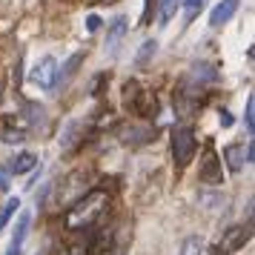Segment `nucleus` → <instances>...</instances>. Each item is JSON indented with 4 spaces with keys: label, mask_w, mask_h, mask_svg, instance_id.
Segmentation results:
<instances>
[{
    "label": "nucleus",
    "mask_w": 255,
    "mask_h": 255,
    "mask_svg": "<svg viewBox=\"0 0 255 255\" xmlns=\"http://www.w3.org/2000/svg\"><path fill=\"white\" fill-rule=\"evenodd\" d=\"M106 204H109V195H106L104 189H89V192L78 198V201L72 204V209L66 212V218H63L66 230H86V227H92L95 221L104 215Z\"/></svg>",
    "instance_id": "nucleus-1"
},
{
    "label": "nucleus",
    "mask_w": 255,
    "mask_h": 255,
    "mask_svg": "<svg viewBox=\"0 0 255 255\" xmlns=\"http://www.w3.org/2000/svg\"><path fill=\"white\" fill-rule=\"evenodd\" d=\"M198 149V138L192 127H175L172 129V161L178 169L189 166V161L195 158Z\"/></svg>",
    "instance_id": "nucleus-2"
},
{
    "label": "nucleus",
    "mask_w": 255,
    "mask_h": 255,
    "mask_svg": "<svg viewBox=\"0 0 255 255\" xmlns=\"http://www.w3.org/2000/svg\"><path fill=\"white\" fill-rule=\"evenodd\" d=\"M32 83L43 92H55V86H58V60L52 55L37 60V66L32 69Z\"/></svg>",
    "instance_id": "nucleus-3"
},
{
    "label": "nucleus",
    "mask_w": 255,
    "mask_h": 255,
    "mask_svg": "<svg viewBox=\"0 0 255 255\" xmlns=\"http://www.w3.org/2000/svg\"><path fill=\"white\" fill-rule=\"evenodd\" d=\"M198 178L207 186H218L224 184V169H221V158L215 155L212 143H207L204 149V158H201V169H198Z\"/></svg>",
    "instance_id": "nucleus-4"
},
{
    "label": "nucleus",
    "mask_w": 255,
    "mask_h": 255,
    "mask_svg": "<svg viewBox=\"0 0 255 255\" xmlns=\"http://www.w3.org/2000/svg\"><path fill=\"white\" fill-rule=\"evenodd\" d=\"M250 235H253V227L247 224V227H230V230L221 235V247L224 253H235V250H241L244 244L250 241Z\"/></svg>",
    "instance_id": "nucleus-5"
},
{
    "label": "nucleus",
    "mask_w": 255,
    "mask_h": 255,
    "mask_svg": "<svg viewBox=\"0 0 255 255\" xmlns=\"http://www.w3.org/2000/svg\"><path fill=\"white\" fill-rule=\"evenodd\" d=\"M127 32H129V20L124 17V14H118L115 20L109 23V29H106V46H104V49H106V55H115Z\"/></svg>",
    "instance_id": "nucleus-6"
},
{
    "label": "nucleus",
    "mask_w": 255,
    "mask_h": 255,
    "mask_svg": "<svg viewBox=\"0 0 255 255\" xmlns=\"http://www.w3.org/2000/svg\"><path fill=\"white\" fill-rule=\"evenodd\" d=\"M238 3H241V0H221L218 6L212 9V14H209V26H212V29L224 26V23L232 17V14L238 12Z\"/></svg>",
    "instance_id": "nucleus-7"
},
{
    "label": "nucleus",
    "mask_w": 255,
    "mask_h": 255,
    "mask_svg": "<svg viewBox=\"0 0 255 255\" xmlns=\"http://www.w3.org/2000/svg\"><path fill=\"white\" fill-rule=\"evenodd\" d=\"M215 78H218V72H215L212 63H192V69H189V75H186V81H192L195 86L215 83Z\"/></svg>",
    "instance_id": "nucleus-8"
},
{
    "label": "nucleus",
    "mask_w": 255,
    "mask_h": 255,
    "mask_svg": "<svg viewBox=\"0 0 255 255\" xmlns=\"http://www.w3.org/2000/svg\"><path fill=\"white\" fill-rule=\"evenodd\" d=\"M143 89H140L138 81H127V86H124V104H127L129 112H140V98H143Z\"/></svg>",
    "instance_id": "nucleus-9"
},
{
    "label": "nucleus",
    "mask_w": 255,
    "mask_h": 255,
    "mask_svg": "<svg viewBox=\"0 0 255 255\" xmlns=\"http://www.w3.org/2000/svg\"><path fill=\"white\" fill-rule=\"evenodd\" d=\"M37 166V155H32V152H17L12 158V163H9V169H12L14 175H23V172H32Z\"/></svg>",
    "instance_id": "nucleus-10"
},
{
    "label": "nucleus",
    "mask_w": 255,
    "mask_h": 255,
    "mask_svg": "<svg viewBox=\"0 0 255 255\" xmlns=\"http://www.w3.org/2000/svg\"><path fill=\"white\" fill-rule=\"evenodd\" d=\"M224 161H227V166H230V172H241L244 169V146L241 143L224 146Z\"/></svg>",
    "instance_id": "nucleus-11"
},
{
    "label": "nucleus",
    "mask_w": 255,
    "mask_h": 255,
    "mask_svg": "<svg viewBox=\"0 0 255 255\" xmlns=\"http://www.w3.org/2000/svg\"><path fill=\"white\" fill-rule=\"evenodd\" d=\"M155 135H152V129L146 127H127L121 129V140H127V143H146V140H152Z\"/></svg>",
    "instance_id": "nucleus-12"
},
{
    "label": "nucleus",
    "mask_w": 255,
    "mask_h": 255,
    "mask_svg": "<svg viewBox=\"0 0 255 255\" xmlns=\"http://www.w3.org/2000/svg\"><path fill=\"white\" fill-rule=\"evenodd\" d=\"M29 224H32V215H29V212H23V215H20V221L14 224V235H12V244H9V247H14V250H23V241H26V235H29Z\"/></svg>",
    "instance_id": "nucleus-13"
},
{
    "label": "nucleus",
    "mask_w": 255,
    "mask_h": 255,
    "mask_svg": "<svg viewBox=\"0 0 255 255\" xmlns=\"http://www.w3.org/2000/svg\"><path fill=\"white\" fill-rule=\"evenodd\" d=\"M81 60H83V52H75V55H72V58L66 60V63H63V66H58V83H66V81H69L72 75L78 72Z\"/></svg>",
    "instance_id": "nucleus-14"
},
{
    "label": "nucleus",
    "mask_w": 255,
    "mask_h": 255,
    "mask_svg": "<svg viewBox=\"0 0 255 255\" xmlns=\"http://www.w3.org/2000/svg\"><path fill=\"white\" fill-rule=\"evenodd\" d=\"M178 255H204V238H201V235H189V238H184Z\"/></svg>",
    "instance_id": "nucleus-15"
},
{
    "label": "nucleus",
    "mask_w": 255,
    "mask_h": 255,
    "mask_svg": "<svg viewBox=\"0 0 255 255\" xmlns=\"http://www.w3.org/2000/svg\"><path fill=\"white\" fill-rule=\"evenodd\" d=\"M17 207H20V198H9V201H6V207L0 209V230L12 221V215L17 212Z\"/></svg>",
    "instance_id": "nucleus-16"
},
{
    "label": "nucleus",
    "mask_w": 255,
    "mask_h": 255,
    "mask_svg": "<svg viewBox=\"0 0 255 255\" xmlns=\"http://www.w3.org/2000/svg\"><path fill=\"white\" fill-rule=\"evenodd\" d=\"M155 52H158V40H155V37H152V40H143V46H140V52H138V63L143 66Z\"/></svg>",
    "instance_id": "nucleus-17"
},
{
    "label": "nucleus",
    "mask_w": 255,
    "mask_h": 255,
    "mask_svg": "<svg viewBox=\"0 0 255 255\" xmlns=\"http://www.w3.org/2000/svg\"><path fill=\"white\" fill-rule=\"evenodd\" d=\"M244 124H247V132L253 135L255 132V98L250 95V101H247V112H244Z\"/></svg>",
    "instance_id": "nucleus-18"
},
{
    "label": "nucleus",
    "mask_w": 255,
    "mask_h": 255,
    "mask_svg": "<svg viewBox=\"0 0 255 255\" xmlns=\"http://www.w3.org/2000/svg\"><path fill=\"white\" fill-rule=\"evenodd\" d=\"M0 140H3V143H23V140H26V132H23V129H6Z\"/></svg>",
    "instance_id": "nucleus-19"
},
{
    "label": "nucleus",
    "mask_w": 255,
    "mask_h": 255,
    "mask_svg": "<svg viewBox=\"0 0 255 255\" xmlns=\"http://www.w3.org/2000/svg\"><path fill=\"white\" fill-rule=\"evenodd\" d=\"M198 201L204 204V207H224V195H215V192H198Z\"/></svg>",
    "instance_id": "nucleus-20"
},
{
    "label": "nucleus",
    "mask_w": 255,
    "mask_h": 255,
    "mask_svg": "<svg viewBox=\"0 0 255 255\" xmlns=\"http://www.w3.org/2000/svg\"><path fill=\"white\" fill-rule=\"evenodd\" d=\"M175 14V0H161V23L166 26Z\"/></svg>",
    "instance_id": "nucleus-21"
},
{
    "label": "nucleus",
    "mask_w": 255,
    "mask_h": 255,
    "mask_svg": "<svg viewBox=\"0 0 255 255\" xmlns=\"http://www.w3.org/2000/svg\"><path fill=\"white\" fill-rule=\"evenodd\" d=\"M155 6H158V0H143V14H140V23L143 26L152 23V12H155Z\"/></svg>",
    "instance_id": "nucleus-22"
},
{
    "label": "nucleus",
    "mask_w": 255,
    "mask_h": 255,
    "mask_svg": "<svg viewBox=\"0 0 255 255\" xmlns=\"http://www.w3.org/2000/svg\"><path fill=\"white\" fill-rule=\"evenodd\" d=\"M204 6V0H184V9H186V23L198 14V9Z\"/></svg>",
    "instance_id": "nucleus-23"
},
{
    "label": "nucleus",
    "mask_w": 255,
    "mask_h": 255,
    "mask_svg": "<svg viewBox=\"0 0 255 255\" xmlns=\"http://www.w3.org/2000/svg\"><path fill=\"white\" fill-rule=\"evenodd\" d=\"M20 66H23V63H20V60H17V63H14V72H12L14 89H17V86H20V81H23V69H20Z\"/></svg>",
    "instance_id": "nucleus-24"
},
{
    "label": "nucleus",
    "mask_w": 255,
    "mask_h": 255,
    "mask_svg": "<svg viewBox=\"0 0 255 255\" xmlns=\"http://www.w3.org/2000/svg\"><path fill=\"white\" fill-rule=\"evenodd\" d=\"M86 29H89V32H98V29H101V17H98V14H89V17H86Z\"/></svg>",
    "instance_id": "nucleus-25"
},
{
    "label": "nucleus",
    "mask_w": 255,
    "mask_h": 255,
    "mask_svg": "<svg viewBox=\"0 0 255 255\" xmlns=\"http://www.w3.org/2000/svg\"><path fill=\"white\" fill-rule=\"evenodd\" d=\"M218 121H221V127H232V115L227 112V109H221L218 112Z\"/></svg>",
    "instance_id": "nucleus-26"
},
{
    "label": "nucleus",
    "mask_w": 255,
    "mask_h": 255,
    "mask_svg": "<svg viewBox=\"0 0 255 255\" xmlns=\"http://www.w3.org/2000/svg\"><path fill=\"white\" fill-rule=\"evenodd\" d=\"M9 189V181H6V175H0V192H6Z\"/></svg>",
    "instance_id": "nucleus-27"
},
{
    "label": "nucleus",
    "mask_w": 255,
    "mask_h": 255,
    "mask_svg": "<svg viewBox=\"0 0 255 255\" xmlns=\"http://www.w3.org/2000/svg\"><path fill=\"white\" fill-rule=\"evenodd\" d=\"M106 255H124V250H121V247H112V250H109Z\"/></svg>",
    "instance_id": "nucleus-28"
},
{
    "label": "nucleus",
    "mask_w": 255,
    "mask_h": 255,
    "mask_svg": "<svg viewBox=\"0 0 255 255\" xmlns=\"http://www.w3.org/2000/svg\"><path fill=\"white\" fill-rule=\"evenodd\" d=\"M6 255H20V250H14V247H9V253Z\"/></svg>",
    "instance_id": "nucleus-29"
},
{
    "label": "nucleus",
    "mask_w": 255,
    "mask_h": 255,
    "mask_svg": "<svg viewBox=\"0 0 255 255\" xmlns=\"http://www.w3.org/2000/svg\"><path fill=\"white\" fill-rule=\"evenodd\" d=\"M101 3H112V0H101Z\"/></svg>",
    "instance_id": "nucleus-30"
}]
</instances>
